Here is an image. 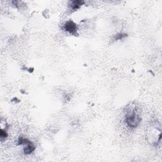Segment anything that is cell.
<instances>
[{
  "label": "cell",
  "instance_id": "6da1fadb",
  "mask_svg": "<svg viewBox=\"0 0 162 162\" xmlns=\"http://www.w3.org/2000/svg\"><path fill=\"white\" fill-rule=\"evenodd\" d=\"M63 28L66 32L70 33V34H72V35H76L78 30V27H77V24L75 22H73L72 20L67 21L64 25Z\"/></svg>",
  "mask_w": 162,
  "mask_h": 162
},
{
  "label": "cell",
  "instance_id": "7a4b0ae2",
  "mask_svg": "<svg viewBox=\"0 0 162 162\" xmlns=\"http://www.w3.org/2000/svg\"><path fill=\"white\" fill-rule=\"evenodd\" d=\"M23 152L26 154H29L35 150V146L33 145V142H31L28 139L23 145Z\"/></svg>",
  "mask_w": 162,
  "mask_h": 162
},
{
  "label": "cell",
  "instance_id": "3957f363",
  "mask_svg": "<svg viewBox=\"0 0 162 162\" xmlns=\"http://www.w3.org/2000/svg\"><path fill=\"white\" fill-rule=\"evenodd\" d=\"M84 4V2L83 1H72L70 2V7L72 10H76L79 9L81 6Z\"/></svg>",
  "mask_w": 162,
  "mask_h": 162
},
{
  "label": "cell",
  "instance_id": "277c9868",
  "mask_svg": "<svg viewBox=\"0 0 162 162\" xmlns=\"http://www.w3.org/2000/svg\"><path fill=\"white\" fill-rule=\"evenodd\" d=\"M1 139L2 141H3V139H5L6 138H7V136H8V134L7 132V131H6L5 130L2 129L1 130Z\"/></svg>",
  "mask_w": 162,
  "mask_h": 162
}]
</instances>
